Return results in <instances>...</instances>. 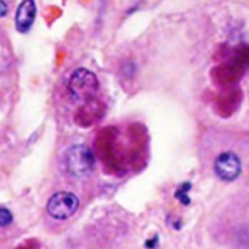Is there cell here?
<instances>
[{"label":"cell","instance_id":"cell-2","mask_svg":"<svg viewBox=\"0 0 249 249\" xmlns=\"http://www.w3.org/2000/svg\"><path fill=\"white\" fill-rule=\"evenodd\" d=\"M68 91L77 101H91L99 90V79L87 68H77L68 79Z\"/></svg>","mask_w":249,"mask_h":249},{"label":"cell","instance_id":"cell-3","mask_svg":"<svg viewBox=\"0 0 249 249\" xmlns=\"http://www.w3.org/2000/svg\"><path fill=\"white\" fill-rule=\"evenodd\" d=\"M79 208V198L72 192L60 191L53 194L46 203V212L56 220H67Z\"/></svg>","mask_w":249,"mask_h":249},{"label":"cell","instance_id":"cell-4","mask_svg":"<svg viewBox=\"0 0 249 249\" xmlns=\"http://www.w3.org/2000/svg\"><path fill=\"white\" fill-rule=\"evenodd\" d=\"M214 172L223 181H235L242 173V162L235 152H223L214 162Z\"/></svg>","mask_w":249,"mask_h":249},{"label":"cell","instance_id":"cell-1","mask_svg":"<svg viewBox=\"0 0 249 249\" xmlns=\"http://www.w3.org/2000/svg\"><path fill=\"white\" fill-rule=\"evenodd\" d=\"M65 169L71 177L84 178L95 169V156L90 147L83 143L72 145L67 148L63 157Z\"/></svg>","mask_w":249,"mask_h":249},{"label":"cell","instance_id":"cell-5","mask_svg":"<svg viewBox=\"0 0 249 249\" xmlns=\"http://www.w3.org/2000/svg\"><path fill=\"white\" fill-rule=\"evenodd\" d=\"M36 17V4L33 0H24L18 5L15 16V27L16 31L24 34L28 33L33 27Z\"/></svg>","mask_w":249,"mask_h":249},{"label":"cell","instance_id":"cell-6","mask_svg":"<svg viewBox=\"0 0 249 249\" xmlns=\"http://www.w3.org/2000/svg\"><path fill=\"white\" fill-rule=\"evenodd\" d=\"M14 220V215L11 212L5 207H0V228H6Z\"/></svg>","mask_w":249,"mask_h":249},{"label":"cell","instance_id":"cell-8","mask_svg":"<svg viewBox=\"0 0 249 249\" xmlns=\"http://www.w3.org/2000/svg\"><path fill=\"white\" fill-rule=\"evenodd\" d=\"M7 10H9V7H7L6 2L2 1V0H0V18H1V17H4L5 15L7 14Z\"/></svg>","mask_w":249,"mask_h":249},{"label":"cell","instance_id":"cell-7","mask_svg":"<svg viewBox=\"0 0 249 249\" xmlns=\"http://www.w3.org/2000/svg\"><path fill=\"white\" fill-rule=\"evenodd\" d=\"M185 185H186V184H184L181 187H180L179 190H178L177 197H178V199H179V201L181 202L182 204H189L190 203V199H189V196H187V191H189V190H190L191 185L189 184V185H187V187H185Z\"/></svg>","mask_w":249,"mask_h":249}]
</instances>
